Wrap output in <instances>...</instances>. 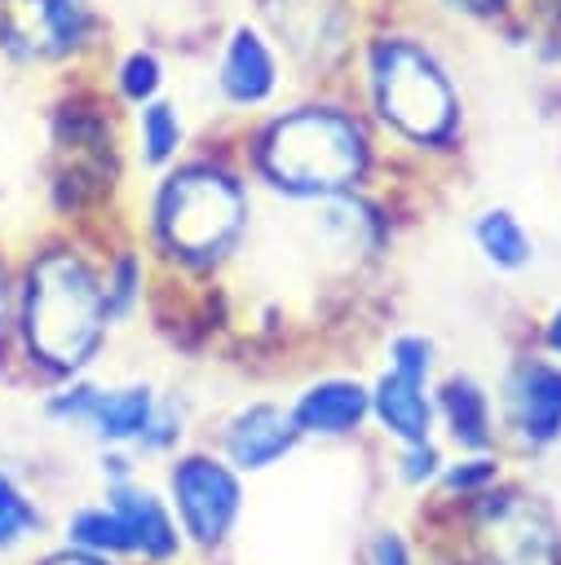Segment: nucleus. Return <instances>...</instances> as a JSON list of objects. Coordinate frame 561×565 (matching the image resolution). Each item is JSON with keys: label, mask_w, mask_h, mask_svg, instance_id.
<instances>
[{"label": "nucleus", "mask_w": 561, "mask_h": 565, "mask_svg": "<svg viewBox=\"0 0 561 565\" xmlns=\"http://www.w3.org/2000/svg\"><path fill=\"white\" fill-rule=\"evenodd\" d=\"M349 93L371 119L375 137L402 154L446 159L464 146L468 97L464 79L424 13L406 0L371 9L362 44L349 66Z\"/></svg>", "instance_id": "1"}, {"label": "nucleus", "mask_w": 561, "mask_h": 565, "mask_svg": "<svg viewBox=\"0 0 561 565\" xmlns=\"http://www.w3.org/2000/svg\"><path fill=\"white\" fill-rule=\"evenodd\" d=\"M234 150L256 190L292 207H309L371 190L384 141L353 102L349 84H318L296 88L269 110L243 119Z\"/></svg>", "instance_id": "2"}, {"label": "nucleus", "mask_w": 561, "mask_h": 565, "mask_svg": "<svg viewBox=\"0 0 561 565\" xmlns=\"http://www.w3.org/2000/svg\"><path fill=\"white\" fill-rule=\"evenodd\" d=\"M115 318L102 291V238L53 225L13 256V366L35 384L88 375Z\"/></svg>", "instance_id": "3"}, {"label": "nucleus", "mask_w": 561, "mask_h": 565, "mask_svg": "<svg viewBox=\"0 0 561 565\" xmlns=\"http://www.w3.org/2000/svg\"><path fill=\"white\" fill-rule=\"evenodd\" d=\"M252 212L256 185L239 150H186L146 181L141 247L168 274L208 278L243 252Z\"/></svg>", "instance_id": "4"}, {"label": "nucleus", "mask_w": 561, "mask_h": 565, "mask_svg": "<svg viewBox=\"0 0 561 565\" xmlns=\"http://www.w3.org/2000/svg\"><path fill=\"white\" fill-rule=\"evenodd\" d=\"M124 154V110L106 97L97 71L57 79L44 102V199L53 225L93 234V221L115 203Z\"/></svg>", "instance_id": "5"}, {"label": "nucleus", "mask_w": 561, "mask_h": 565, "mask_svg": "<svg viewBox=\"0 0 561 565\" xmlns=\"http://www.w3.org/2000/svg\"><path fill=\"white\" fill-rule=\"evenodd\" d=\"M110 44V18L97 0H0L4 75L57 84L97 71Z\"/></svg>", "instance_id": "6"}, {"label": "nucleus", "mask_w": 561, "mask_h": 565, "mask_svg": "<svg viewBox=\"0 0 561 565\" xmlns=\"http://www.w3.org/2000/svg\"><path fill=\"white\" fill-rule=\"evenodd\" d=\"M252 13L278 40L300 88L345 84L371 22L362 0H252Z\"/></svg>", "instance_id": "7"}, {"label": "nucleus", "mask_w": 561, "mask_h": 565, "mask_svg": "<svg viewBox=\"0 0 561 565\" xmlns=\"http://www.w3.org/2000/svg\"><path fill=\"white\" fill-rule=\"evenodd\" d=\"M208 84L225 115L252 119V115L269 110L274 102H283L296 79H292V66H287L278 40L269 35V26L247 9L216 31Z\"/></svg>", "instance_id": "8"}, {"label": "nucleus", "mask_w": 561, "mask_h": 565, "mask_svg": "<svg viewBox=\"0 0 561 565\" xmlns=\"http://www.w3.org/2000/svg\"><path fill=\"white\" fill-rule=\"evenodd\" d=\"M159 411V397L146 380H124V384H102L88 375L62 380L44 388V415L57 428H84L102 446H124L137 450L141 437L150 433V419Z\"/></svg>", "instance_id": "9"}, {"label": "nucleus", "mask_w": 561, "mask_h": 565, "mask_svg": "<svg viewBox=\"0 0 561 565\" xmlns=\"http://www.w3.org/2000/svg\"><path fill=\"white\" fill-rule=\"evenodd\" d=\"M481 565H561V525L539 494L486 490L473 516Z\"/></svg>", "instance_id": "10"}, {"label": "nucleus", "mask_w": 561, "mask_h": 565, "mask_svg": "<svg viewBox=\"0 0 561 565\" xmlns=\"http://www.w3.org/2000/svg\"><path fill=\"white\" fill-rule=\"evenodd\" d=\"M433 340L424 331H398L389 340V362L371 384V415L375 424L411 446L433 437Z\"/></svg>", "instance_id": "11"}, {"label": "nucleus", "mask_w": 561, "mask_h": 565, "mask_svg": "<svg viewBox=\"0 0 561 565\" xmlns=\"http://www.w3.org/2000/svg\"><path fill=\"white\" fill-rule=\"evenodd\" d=\"M168 503L181 521V534L199 547H216L230 539L243 512L239 468L216 455H181L168 463Z\"/></svg>", "instance_id": "12"}, {"label": "nucleus", "mask_w": 561, "mask_h": 565, "mask_svg": "<svg viewBox=\"0 0 561 565\" xmlns=\"http://www.w3.org/2000/svg\"><path fill=\"white\" fill-rule=\"evenodd\" d=\"M499 406H504L508 433L521 446H530V450L552 446L561 437V362L557 358H517L504 375Z\"/></svg>", "instance_id": "13"}, {"label": "nucleus", "mask_w": 561, "mask_h": 565, "mask_svg": "<svg viewBox=\"0 0 561 565\" xmlns=\"http://www.w3.org/2000/svg\"><path fill=\"white\" fill-rule=\"evenodd\" d=\"M102 499H106V508L115 512V521L124 530L128 561L172 565L181 556V521H177L172 503L159 490H150L137 477H124V481H106Z\"/></svg>", "instance_id": "14"}, {"label": "nucleus", "mask_w": 561, "mask_h": 565, "mask_svg": "<svg viewBox=\"0 0 561 565\" xmlns=\"http://www.w3.org/2000/svg\"><path fill=\"white\" fill-rule=\"evenodd\" d=\"M296 437L300 433H296L292 411H283L274 402H252V406H243V411H234L225 419L221 455L239 472H265L296 446Z\"/></svg>", "instance_id": "15"}, {"label": "nucleus", "mask_w": 561, "mask_h": 565, "mask_svg": "<svg viewBox=\"0 0 561 565\" xmlns=\"http://www.w3.org/2000/svg\"><path fill=\"white\" fill-rule=\"evenodd\" d=\"M97 79H102L106 97L128 115V110L172 93V62H168L163 44L128 40V44H110V53L97 66Z\"/></svg>", "instance_id": "16"}, {"label": "nucleus", "mask_w": 561, "mask_h": 565, "mask_svg": "<svg viewBox=\"0 0 561 565\" xmlns=\"http://www.w3.org/2000/svg\"><path fill=\"white\" fill-rule=\"evenodd\" d=\"M371 415V384L353 375H322L300 388L292 402V419L300 437H349Z\"/></svg>", "instance_id": "17"}, {"label": "nucleus", "mask_w": 561, "mask_h": 565, "mask_svg": "<svg viewBox=\"0 0 561 565\" xmlns=\"http://www.w3.org/2000/svg\"><path fill=\"white\" fill-rule=\"evenodd\" d=\"M190 137H194L190 132V115H186V106L172 93H163V97H155V102H146V106H137V110L124 115L128 159L146 177L172 168L190 150Z\"/></svg>", "instance_id": "18"}, {"label": "nucleus", "mask_w": 561, "mask_h": 565, "mask_svg": "<svg viewBox=\"0 0 561 565\" xmlns=\"http://www.w3.org/2000/svg\"><path fill=\"white\" fill-rule=\"evenodd\" d=\"M468 238H473L481 265L495 269V274H508V278H512V274H526V269L534 265V256H539L534 230H530V225L521 221V212L508 207V203H486V207H477L473 221H468Z\"/></svg>", "instance_id": "19"}, {"label": "nucleus", "mask_w": 561, "mask_h": 565, "mask_svg": "<svg viewBox=\"0 0 561 565\" xmlns=\"http://www.w3.org/2000/svg\"><path fill=\"white\" fill-rule=\"evenodd\" d=\"M433 411H437V419L446 424V433L459 450H490V441H495L490 393L473 375H446L437 384Z\"/></svg>", "instance_id": "20"}, {"label": "nucleus", "mask_w": 561, "mask_h": 565, "mask_svg": "<svg viewBox=\"0 0 561 565\" xmlns=\"http://www.w3.org/2000/svg\"><path fill=\"white\" fill-rule=\"evenodd\" d=\"M150 252L128 238H102V291L115 327L133 322L150 296Z\"/></svg>", "instance_id": "21"}, {"label": "nucleus", "mask_w": 561, "mask_h": 565, "mask_svg": "<svg viewBox=\"0 0 561 565\" xmlns=\"http://www.w3.org/2000/svg\"><path fill=\"white\" fill-rule=\"evenodd\" d=\"M49 530L44 503L31 494V486L0 463V556L27 552L31 543H40Z\"/></svg>", "instance_id": "22"}, {"label": "nucleus", "mask_w": 561, "mask_h": 565, "mask_svg": "<svg viewBox=\"0 0 561 565\" xmlns=\"http://www.w3.org/2000/svg\"><path fill=\"white\" fill-rule=\"evenodd\" d=\"M415 13L442 26H468V31H526V0H406Z\"/></svg>", "instance_id": "23"}, {"label": "nucleus", "mask_w": 561, "mask_h": 565, "mask_svg": "<svg viewBox=\"0 0 561 565\" xmlns=\"http://www.w3.org/2000/svg\"><path fill=\"white\" fill-rule=\"evenodd\" d=\"M62 543H75V547H88V552H102V556H115V561H128V547H124V530L115 521V512L102 503H80L66 521H62Z\"/></svg>", "instance_id": "24"}, {"label": "nucleus", "mask_w": 561, "mask_h": 565, "mask_svg": "<svg viewBox=\"0 0 561 565\" xmlns=\"http://www.w3.org/2000/svg\"><path fill=\"white\" fill-rule=\"evenodd\" d=\"M437 481H442V490H451V494L477 499V494H486V490L499 481V459H495V455H486V450H473L468 459L446 463Z\"/></svg>", "instance_id": "25"}, {"label": "nucleus", "mask_w": 561, "mask_h": 565, "mask_svg": "<svg viewBox=\"0 0 561 565\" xmlns=\"http://www.w3.org/2000/svg\"><path fill=\"white\" fill-rule=\"evenodd\" d=\"M442 468H446V459H442V450L433 446V437L428 441H411V446H402V463H398V477L406 481V486H433L437 477H442Z\"/></svg>", "instance_id": "26"}, {"label": "nucleus", "mask_w": 561, "mask_h": 565, "mask_svg": "<svg viewBox=\"0 0 561 565\" xmlns=\"http://www.w3.org/2000/svg\"><path fill=\"white\" fill-rule=\"evenodd\" d=\"M13 371V256L0 243V375Z\"/></svg>", "instance_id": "27"}, {"label": "nucleus", "mask_w": 561, "mask_h": 565, "mask_svg": "<svg viewBox=\"0 0 561 565\" xmlns=\"http://www.w3.org/2000/svg\"><path fill=\"white\" fill-rule=\"evenodd\" d=\"M371 565H415V556L398 530H380L371 539Z\"/></svg>", "instance_id": "28"}, {"label": "nucleus", "mask_w": 561, "mask_h": 565, "mask_svg": "<svg viewBox=\"0 0 561 565\" xmlns=\"http://www.w3.org/2000/svg\"><path fill=\"white\" fill-rule=\"evenodd\" d=\"M35 565H119V561L102 556V552H88V547H75V543H57V547L40 552Z\"/></svg>", "instance_id": "29"}, {"label": "nucleus", "mask_w": 561, "mask_h": 565, "mask_svg": "<svg viewBox=\"0 0 561 565\" xmlns=\"http://www.w3.org/2000/svg\"><path fill=\"white\" fill-rule=\"evenodd\" d=\"M543 349H548V358H557L561 362V300L548 309V318H543Z\"/></svg>", "instance_id": "30"}, {"label": "nucleus", "mask_w": 561, "mask_h": 565, "mask_svg": "<svg viewBox=\"0 0 561 565\" xmlns=\"http://www.w3.org/2000/svg\"><path fill=\"white\" fill-rule=\"evenodd\" d=\"M362 4H371V9H380V4H393V0H362Z\"/></svg>", "instance_id": "31"}]
</instances>
